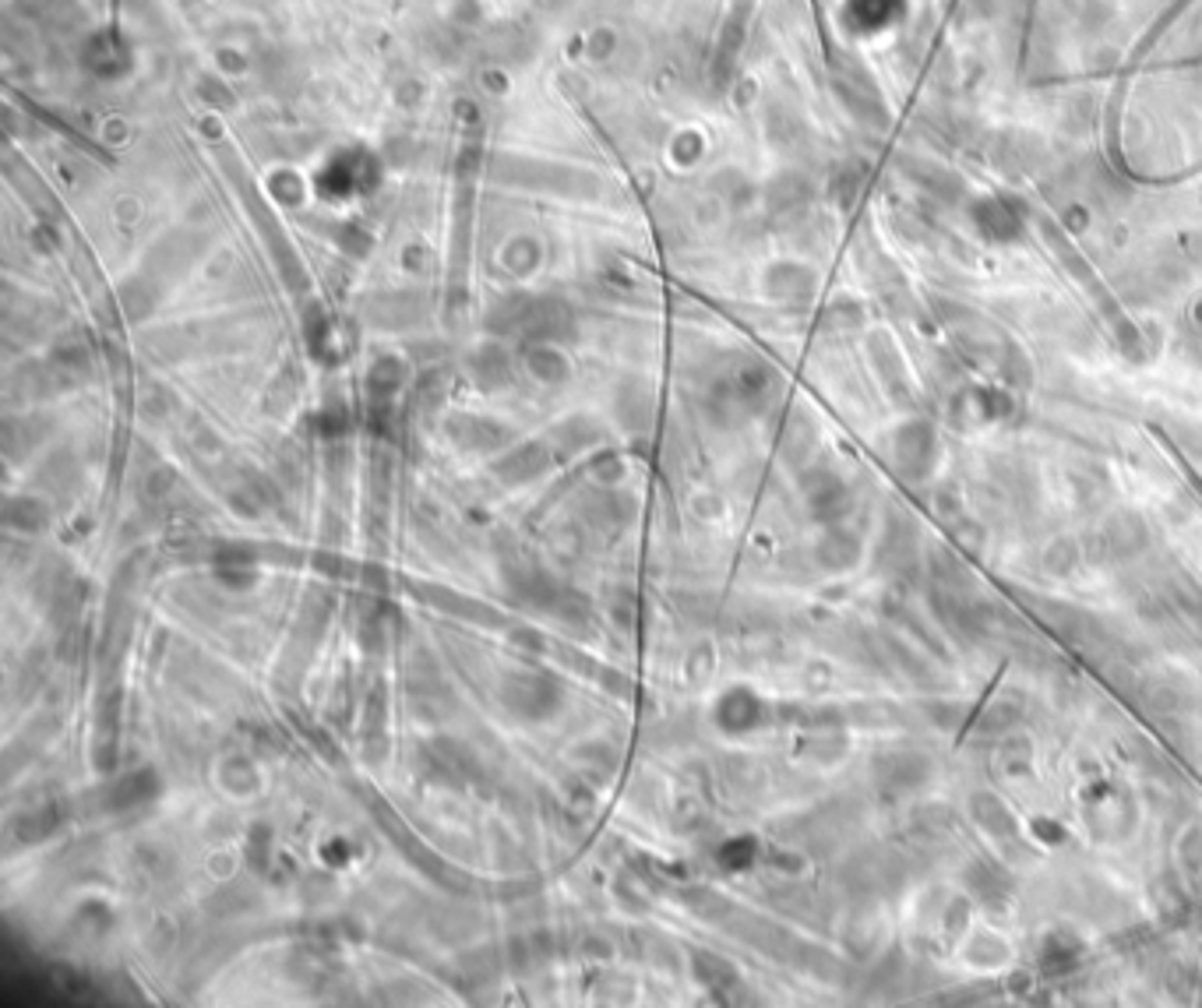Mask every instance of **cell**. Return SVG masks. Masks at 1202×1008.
Returning <instances> with one entry per match:
<instances>
[{
	"instance_id": "1",
	"label": "cell",
	"mask_w": 1202,
	"mask_h": 1008,
	"mask_svg": "<svg viewBox=\"0 0 1202 1008\" xmlns=\"http://www.w3.org/2000/svg\"><path fill=\"white\" fill-rule=\"evenodd\" d=\"M970 811H974L976 825L991 832V836H1016V818H1012V811L1005 808L998 797L991 794H976L970 800Z\"/></svg>"
},
{
	"instance_id": "2",
	"label": "cell",
	"mask_w": 1202,
	"mask_h": 1008,
	"mask_svg": "<svg viewBox=\"0 0 1202 1008\" xmlns=\"http://www.w3.org/2000/svg\"><path fill=\"white\" fill-rule=\"evenodd\" d=\"M1047 568L1051 571H1058V575H1069V571L1075 568V561H1079V554H1075V547H1072V540H1054L1051 543V551H1047Z\"/></svg>"
}]
</instances>
